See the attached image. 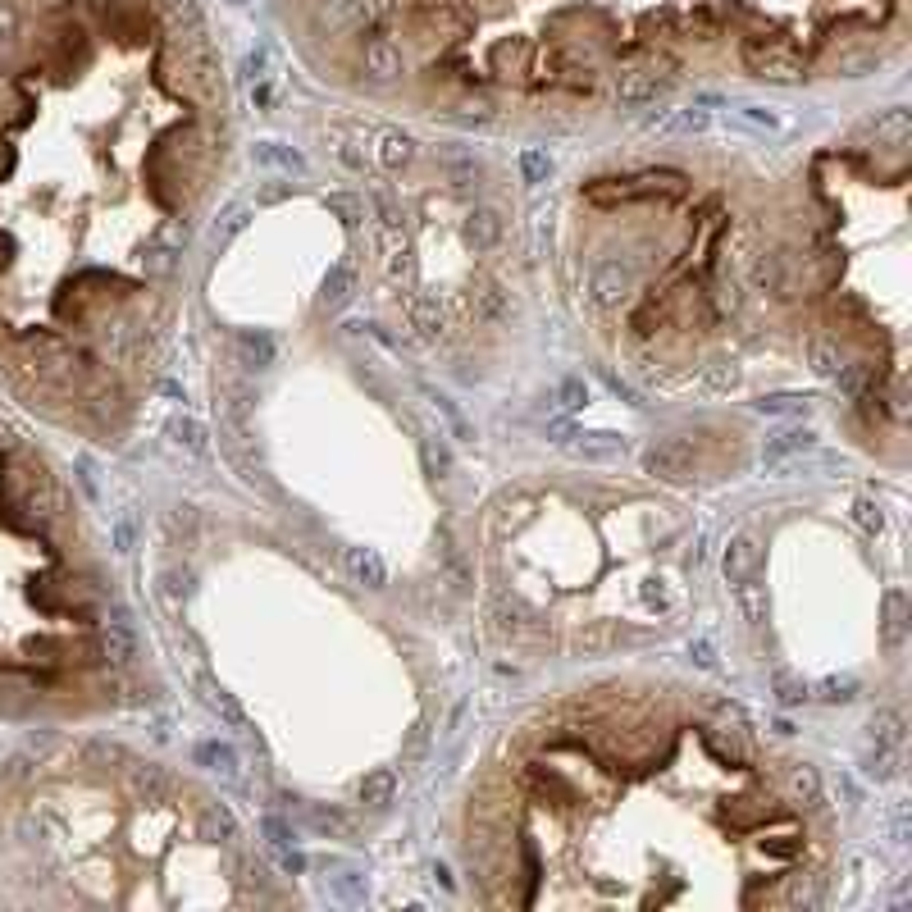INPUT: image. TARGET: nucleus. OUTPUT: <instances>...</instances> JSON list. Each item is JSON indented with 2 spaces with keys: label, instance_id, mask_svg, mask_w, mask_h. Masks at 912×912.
Listing matches in <instances>:
<instances>
[{
  "label": "nucleus",
  "instance_id": "1a4fd4ad",
  "mask_svg": "<svg viewBox=\"0 0 912 912\" xmlns=\"http://www.w3.org/2000/svg\"><path fill=\"white\" fill-rule=\"evenodd\" d=\"M379 156H384V165H406V160H411V137L388 133V137H384V151H379Z\"/></svg>",
  "mask_w": 912,
  "mask_h": 912
},
{
  "label": "nucleus",
  "instance_id": "f257e3e1",
  "mask_svg": "<svg viewBox=\"0 0 912 912\" xmlns=\"http://www.w3.org/2000/svg\"><path fill=\"white\" fill-rule=\"evenodd\" d=\"M128 630L73 548L60 479L0 411V694H78L96 671L128 662Z\"/></svg>",
  "mask_w": 912,
  "mask_h": 912
},
{
  "label": "nucleus",
  "instance_id": "f03ea898",
  "mask_svg": "<svg viewBox=\"0 0 912 912\" xmlns=\"http://www.w3.org/2000/svg\"><path fill=\"white\" fill-rule=\"evenodd\" d=\"M744 64L757 73V78H771V83H798V78H803V60H798L789 46L748 42L744 46Z\"/></svg>",
  "mask_w": 912,
  "mask_h": 912
},
{
  "label": "nucleus",
  "instance_id": "7ed1b4c3",
  "mask_svg": "<svg viewBox=\"0 0 912 912\" xmlns=\"http://www.w3.org/2000/svg\"><path fill=\"white\" fill-rule=\"evenodd\" d=\"M662 92V83H657V73H648V69H630L616 83V101L621 105H643V101H653V96Z\"/></svg>",
  "mask_w": 912,
  "mask_h": 912
},
{
  "label": "nucleus",
  "instance_id": "20e7f679",
  "mask_svg": "<svg viewBox=\"0 0 912 912\" xmlns=\"http://www.w3.org/2000/svg\"><path fill=\"white\" fill-rule=\"evenodd\" d=\"M397 64H402V60H397V51L388 42H370V46H365V69H370L374 78H393Z\"/></svg>",
  "mask_w": 912,
  "mask_h": 912
},
{
  "label": "nucleus",
  "instance_id": "39448f33",
  "mask_svg": "<svg viewBox=\"0 0 912 912\" xmlns=\"http://www.w3.org/2000/svg\"><path fill=\"white\" fill-rule=\"evenodd\" d=\"M520 174H525V183H543V178L552 174V160H548V151H520Z\"/></svg>",
  "mask_w": 912,
  "mask_h": 912
},
{
  "label": "nucleus",
  "instance_id": "0eeeda50",
  "mask_svg": "<svg viewBox=\"0 0 912 912\" xmlns=\"http://www.w3.org/2000/svg\"><path fill=\"white\" fill-rule=\"evenodd\" d=\"M470 238H475V247H493V242L502 238V219L498 215H479L475 224H470Z\"/></svg>",
  "mask_w": 912,
  "mask_h": 912
},
{
  "label": "nucleus",
  "instance_id": "423d86ee",
  "mask_svg": "<svg viewBox=\"0 0 912 912\" xmlns=\"http://www.w3.org/2000/svg\"><path fill=\"white\" fill-rule=\"evenodd\" d=\"M361 798L365 803H374V808H379V803H388V798H393V771H374L370 780H365L361 785Z\"/></svg>",
  "mask_w": 912,
  "mask_h": 912
},
{
  "label": "nucleus",
  "instance_id": "6e6552de",
  "mask_svg": "<svg viewBox=\"0 0 912 912\" xmlns=\"http://www.w3.org/2000/svg\"><path fill=\"white\" fill-rule=\"evenodd\" d=\"M352 566H356V575H361V580L384 584V561L374 557V552H352Z\"/></svg>",
  "mask_w": 912,
  "mask_h": 912
}]
</instances>
